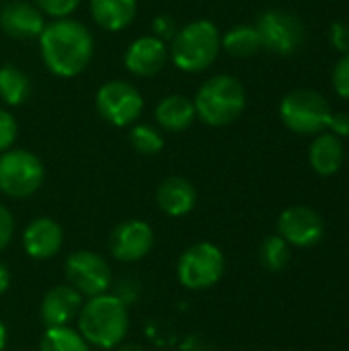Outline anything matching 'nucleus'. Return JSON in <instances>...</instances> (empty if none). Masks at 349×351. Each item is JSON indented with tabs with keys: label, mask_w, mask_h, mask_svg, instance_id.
I'll use <instances>...</instances> for the list:
<instances>
[{
	"label": "nucleus",
	"mask_w": 349,
	"mask_h": 351,
	"mask_svg": "<svg viewBox=\"0 0 349 351\" xmlns=\"http://www.w3.org/2000/svg\"><path fill=\"white\" fill-rule=\"evenodd\" d=\"M290 257H292L290 245L280 234H269L259 245V261L267 271L278 274L286 269V265L290 263Z\"/></svg>",
	"instance_id": "24"
},
{
	"label": "nucleus",
	"mask_w": 349,
	"mask_h": 351,
	"mask_svg": "<svg viewBox=\"0 0 349 351\" xmlns=\"http://www.w3.org/2000/svg\"><path fill=\"white\" fill-rule=\"evenodd\" d=\"M45 181V167L41 158L25 148H10L0 152V193L12 199L31 197Z\"/></svg>",
	"instance_id": "7"
},
{
	"label": "nucleus",
	"mask_w": 349,
	"mask_h": 351,
	"mask_svg": "<svg viewBox=\"0 0 349 351\" xmlns=\"http://www.w3.org/2000/svg\"><path fill=\"white\" fill-rule=\"evenodd\" d=\"M220 45L226 53L234 58H251L263 49V41L255 25H237L228 29L222 35Z\"/></svg>",
	"instance_id": "22"
},
{
	"label": "nucleus",
	"mask_w": 349,
	"mask_h": 351,
	"mask_svg": "<svg viewBox=\"0 0 349 351\" xmlns=\"http://www.w3.org/2000/svg\"><path fill=\"white\" fill-rule=\"evenodd\" d=\"M329 41L331 45L341 51V53H349V25L348 23H333L329 29Z\"/></svg>",
	"instance_id": "31"
},
{
	"label": "nucleus",
	"mask_w": 349,
	"mask_h": 351,
	"mask_svg": "<svg viewBox=\"0 0 349 351\" xmlns=\"http://www.w3.org/2000/svg\"><path fill=\"white\" fill-rule=\"evenodd\" d=\"M177 29L179 27H177L175 19L169 16V14H158L152 21V35L158 37V39H163V41H171L175 37Z\"/></svg>",
	"instance_id": "29"
},
{
	"label": "nucleus",
	"mask_w": 349,
	"mask_h": 351,
	"mask_svg": "<svg viewBox=\"0 0 349 351\" xmlns=\"http://www.w3.org/2000/svg\"><path fill=\"white\" fill-rule=\"evenodd\" d=\"M39 351H91L86 339L78 333V329L66 327H47L41 335Z\"/></svg>",
	"instance_id": "23"
},
{
	"label": "nucleus",
	"mask_w": 349,
	"mask_h": 351,
	"mask_svg": "<svg viewBox=\"0 0 349 351\" xmlns=\"http://www.w3.org/2000/svg\"><path fill=\"white\" fill-rule=\"evenodd\" d=\"M278 234L290 245L298 249L315 247L325 237L323 216L309 206H292L286 208L278 218Z\"/></svg>",
	"instance_id": "11"
},
{
	"label": "nucleus",
	"mask_w": 349,
	"mask_h": 351,
	"mask_svg": "<svg viewBox=\"0 0 349 351\" xmlns=\"http://www.w3.org/2000/svg\"><path fill=\"white\" fill-rule=\"evenodd\" d=\"M45 16H51L53 19H66L70 16L82 0H31Z\"/></svg>",
	"instance_id": "26"
},
{
	"label": "nucleus",
	"mask_w": 349,
	"mask_h": 351,
	"mask_svg": "<svg viewBox=\"0 0 349 351\" xmlns=\"http://www.w3.org/2000/svg\"><path fill=\"white\" fill-rule=\"evenodd\" d=\"M115 351H146L142 346L138 343H121L119 348H115Z\"/></svg>",
	"instance_id": "35"
},
{
	"label": "nucleus",
	"mask_w": 349,
	"mask_h": 351,
	"mask_svg": "<svg viewBox=\"0 0 349 351\" xmlns=\"http://www.w3.org/2000/svg\"><path fill=\"white\" fill-rule=\"evenodd\" d=\"M220 31L216 23L208 19L189 21L179 27L169 43V60L173 66L187 74H200L208 70L220 56Z\"/></svg>",
	"instance_id": "3"
},
{
	"label": "nucleus",
	"mask_w": 349,
	"mask_h": 351,
	"mask_svg": "<svg viewBox=\"0 0 349 351\" xmlns=\"http://www.w3.org/2000/svg\"><path fill=\"white\" fill-rule=\"evenodd\" d=\"M21 243H23V251L31 259L45 261L60 253L64 245V228L53 218L39 216L23 228Z\"/></svg>",
	"instance_id": "15"
},
{
	"label": "nucleus",
	"mask_w": 349,
	"mask_h": 351,
	"mask_svg": "<svg viewBox=\"0 0 349 351\" xmlns=\"http://www.w3.org/2000/svg\"><path fill=\"white\" fill-rule=\"evenodd\" d=\"M128 140L132 144V148L140 154L146 156H154L165 148V136L156 125L150 123H134L130 125L128 132Z\"/></svg>",
	"instance_id": "25"
},
{
	"label": "nucleus",
	"mask_w": 349,
	"mask_h": 351,
	"mask_svg": "<svg viewBox=\"0 0 349 351\" xmlns=\"http://www.w3.org/2000/svg\"><path fill=\"white\" fill-rule=\"evenodd\" d=\"M327 128H329V130H331V134H335L337 138H348L349 136V113H346V111L331 113V119H329Z\"/></svg>",
	"instance_id": "32"
},
{
	"label": "nucleus",
	"mask_w": 349,
	"mask_h": 351,
	"mask_svg": "<svg viewBox=\"0 0 349 351\" xmlns=\"http://www.w3.org/2000/svg\"><path fill=\"white\" fill-rule=\"evenodd\" d=\"M6 341H8V331H6V325L0 319V351L6 350Z\"/></svg>",
	"instance_id": "34"
},
{
	"label": "nucleus",
	"mask_w": 349,
	"mask_h": 351,
	"mask_svg": "<svg viewBox=\"0 0 349 351\" xmlns=\"http://www.w3.org/2000/svg\"><path fill=\"white\" fill-rule=\"evenodd\" d=\"M64 276L66 282L86 298L109 292L113 284V271L105 257L88 249L74 251L66 257Z\"/></svg>",
	"instance_id": "10"
},
{
	"label": "nucleus",
	"mask_w": 349,
	"mask_h": 351,
	"mask_svg": "<svg viewBox=\"0 0 349 351\" xmlns=\"http://www.w3.org/2000/svg\"><path fill=\"white\" fill-rule=\"evenodd\" d=\"M154 119L160 132L167 134H181L193 125L197 119L193 99L185 95H167L154 107Z\"/></svg>",
	"instance_id": "18"
},
{
	"label": "nucleus",
	"mask_w": 349,
	"mask_h": 351,
	"mask_svg": "<svg viewBox=\"0 0 349 351\" xmlns=\"http://www.w3.org/2000/svg\"><path fill=\"white\" fill-rule=\"evenodd\" d=\"M76 329L93 348L107 351L119 348L130 333L128 302L109 292L88 298L78 313Z\"/></svg>",
	"instance_id": "2"
},
{
	"label": "nucleus",
	"mask_w": 349,
	"mask_h": 351,
	"mask_svg": "<svg viewBox=\"0 0 349 351\" xmlns=\"http://www.w3.org/2000/svg\"><path fill=\"white\" fill-rule=\"evenodd\" d=\"M45 14L31 0H8L0 8V29L6 37L27 41L41 35Z\"/></svg>",
	"instance_id": "14"
},
{
	"label": "nucleus",
	"mask_w": 349,
	"mask_h": 351,
	"mask_svg": "<svg viewBox=\"0 0 349 351\" xmlns=\"http://www.w3.org/2000/svg\"><path fill=\"white\" fill-rule=\"evenodd\" d=\"M14 237V218L6 206L0 204V251H4Z\"/></svg>",
	"instance_id": "30"
},
{
	"label": "nucleus",
	"mask_w": 349,
	"mask_h": 351,
	"mask_svg": "<svg viewBox=\"0 0 349 351\" xmlns=\"http://www.w3.org/2000/svg\"><path fill=\"white\" fill-rule=\"evenodd\" d=\"M156 206L171 218H183L197 206V191L185 177H167L156 187Z\"/></svg>",
	"instance_id": "17"
},
{
	"label": "nucleus",
	"mask_w": 349,
	"mask_h": 351,
	"mask_svg": "<svg viewBox=\"0 0 349 351\" xmlns=\"http://www.w3.org/2000/svg\"><path fill=\"white\" fill-rule=\"evenodd\" d=\"M84 304V296L74 290L70 284L53 286L45 292L39 304V319L47 327H66L78 319V313Z\"/></svg>",
	"instance_id": "16"
},
{
	"label": "nucleus",
	"mask_w": 349,
	"mask_h": 351,
	"mask_svg": "<svg viewBox=\"0 0 349 351\" xmlns=\"http://www.w3.org/2000/svg\"><path fill=\"white\" fill-rule=\"evenodd\" d=\"M95 107L107 123L130 128L144 111V97L128 80H107L95 95Z\"/></svg>",
	"instance_id": "8"
},
{
	"label": "nucleus",
	"mask_w": 349,
	"mask_h": 351,
	"mask_svg": "<svg viewBox=\"0 0 349 351\" xmlns=\"http://www.w3.org/2000/svg\"><path fill=\"white\" fill-rule=\"evenodd\" d=\"M309 160L315 173L321 177L335 175L344 165V144L335 134H317L315 142L309 148Z\"/></svg>",
	"instance_id": "20"
},
{
	"label": "nucleus",
	"mask_w": 349,
	"mask_h": 351,
	"mask_svg": "<svg viewBox=\"0 0 349 351\" xmlns=\"http://www.w3.org/2000/svg\"><path fill=\"white\" fill-rule=\"evenodd\" d=\"M19 138V121L16 117L6 111L0 109V152H6L10 148H14Z\"/></svg>",
	"instance_id": "27"
},
{
	"label": "nucleus",
	"mask_w": 349,
	"mask_h": 351,
	"mask_svg": "<svg viewBox=\"0 0 349 351\" xmlns=\"http://www.w3.org/2000/svg\"><path fill=\"white\" fill-rule=\"evenodd\" d=\"M329 101L313 88H296L290 90L280 103L282 123L298 134V136H315L321 134L331 119Z\"/></svg>",
	"instance_id": "6"
},
{
	"label": "nucleus",
	"mask_w": 349,
	"mask_h": 351,
	"mask_svg": "<svg viewBox=\"0 0 349 351\" xmlns=\"http://www.w3.org/2000/svg\"><path fill=\"white\" fill-rule=\"evenodd\" d=\"M226 269V259L220 247L214 243L202 241L191 247H187L179 259H177V280L185 290L200 292V290H210L214 288Z\"/></svg>",
	"instance_id": "5"
},
{
	"label": "nucleus",
	"mask_w": 349,
	"mask_h": 351,
	"mask_svg": "<svg viewBox=\"0 0 349 351\" xmlns=\"http://www.w3.org/2000/svg\"><path fill=\"white\" fill-rule=\"evenodd\" d=\"M195 115L212 128H224L237 121L247 107V93L239 78L216 74L208 78L193 97Z\"/></svg>",
	"instance_id": "4"
},
{
	"label": "nucleus",
	"mask_w": 349,
	"mask_h": 351,
	"mask_svg": "<svg viewBox=\"0 0 349 351\" xmlns=\"http://www.w3.org/2000/svg\"><path fill=\"white\" fill-rule=\"evenodd\" d=\"M33 93L31 78L16 66L4 64L0 66V99L8 107H19L29 101Z\"/></svg>",
	"instance_id": "21"
},
{
	"label": "nucleus",
	"mask_w": 349,
	"mask_h": 351,
	"mask_svg": "<svg viewBox=\"0 0 349 351\" xmlns=\"http://www.w3.org/2000/svg\"><path fill=\"white\" fill-rule=\"evenodd\" d=\"M255 27L261 35L263 49L278 56L296 53L306 39V29L300 16L284 8H269L261 12Z\"/></svg>",
	"instance_id": "9"
},
{
	"label": "nucleus",
	"mask_w": 349,
	"mask_h": 351,
	"mask_svg": "<svg viewBox=\"0 0 349 351\" xmlns=\"http://www.w3.org/2000/svg\"><path fill=\"white\" fill-rule=\"evenodd\" d=\"M169 62V45L167 41L154 37V35H142L134 39L125 53H123V66L130 74L138 78H150L165 70Z\"/></svg>",
	"instance_id": "13"
},
{
	"label": "nucleus",
	"mask_w": 349,
	"mask_h": 351,
	"mask_svg": "<svg viewBox=\"0 0 349 351\" xmlns=\"http://www.w3.org/2000/svg\"><path fill=\"white\" fill-rule=\"evenodd\" d=\"M8 288H10V269L6 267V263L0 261V296L6 294Z\"/></svg>",
	"instance_id": "33"
},
{
	"label": "nucleus",
	"mask_w": 349,
	"mask_h": 351,
	"mask_svg": "<svg viewBox=\"0 0 349 351\" xmlns=\"http://www.w3.org/2000/svg\"><path fill=\"white\" fill-rule=\"evenodd\" d=\"M109 253L121 263L142 261L154 247V230L148 222L132 218L119 222L109 234Z\"/></svg>",
	"instance_id": "12"
},
{
	"label": "nucleus",
	"mask_w": 349,
	"mask_h": 351,
	"mask_svg": "<svg viewBox=\"0 0 349 351\" xmlns=\"http://www.w3.org/2000/svg\"><path fill=\"white\" fill-rule=\"evenodd\" d=\"M37 39L45 68L60 78L80 76L95 56V37L91 29L70 16L45 23Z\"/></svg>",
	"instance_id": "1"
},
{
	"label": "nucleus",
	"mask_w": 349,
	"mask_h": 351,
	"mask_svg": "<svg viewBox=\"0 0 349 351\" xmlns=\"http://www.w3.org/2000/svg\"><path fill=\"white\" fill-rule=\"evenodd\" d=\"M333 88L341 99L349 101V53H344L333 68Z\"/></svg>",
	"instance_id": "28"
},
{
	"label": "nucleus",
	"mask_w": 349,
	"mask_h": 351,
	"mask_svg": "<svg viewBox=\"0 0 349 351\" xmlns=\"http://www.w3.org/2000/svg\"><path fill=\"white\" fill-rule=\"evenodd\" d=\"M93 21L107 33L125 31L138 12V0H88Z\"/></svg>",
	"instance_id": "19"
}]
</instances>
